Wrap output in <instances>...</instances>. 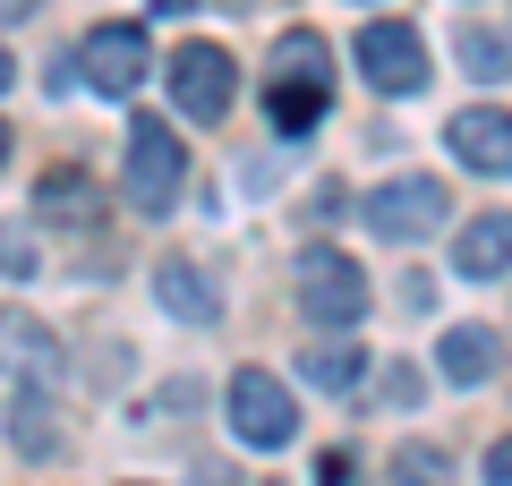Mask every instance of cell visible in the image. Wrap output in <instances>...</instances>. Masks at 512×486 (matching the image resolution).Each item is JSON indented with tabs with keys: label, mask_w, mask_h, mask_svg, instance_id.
Returning <instances> with one entry per match:
<instances>
[{
	"label": "cell",
	"mask_w": 512,
	"mask_h": 486,
	"mask_svg": "<svg viewBox=\"0 0 512 486\" xmlns=\"http://www.w3.org/2000/svg\"><path fill=\"white\" fill-rule=\"evenodd\" d=\"M231 435H239V444H256V452H282L299 435L291 393H282L265 367H239V376H231Z\"/></svg>",
	"instance_id": "277c9868"
},
{
	"label": "cell",
	"mask_w": 512,
	"mask_h": 486,
	"mask_svg": "<svg viewBox=\"0 0 512 486\" xmlns=\"http://www.w3.org/2000/svg\"><path fill=\"white\" fill-rule=\"evenodd\" d=\"M495 367H504V342H495L487 324H461V333H444V376H453V384H487Z\"/></svg>",
	"instance_id": "4fadbf2b"
},
{
	"label": "cell",
	"mask_w": 512,
	"mask_h": 486,
	"mask_svg": "<svg viewBox=\"0 0 512 486\" xmlns=\"http://www.w3.org/2000/svg\"><path fill=\"white\" fill-rule=\"evenodd\" d=\"M0 367L26 376V384H52L60 376V342L43 333L35 316H0Z\"/></svg>",
	"instance_id": "8fae6325"
},
{
	"label": "cell",
	"mask_w": 512,
	"mask_h": 486,
	"mask_svg": "<svg viewBox=\"0 0 512 486\" xmlns=\"http://www.w3.org/2000/svg\"><path fill=\"white\" fill-rule=\"evenodd\" d=\"M444 137H453V154L470 162V171H487V180H512V111H461Z\"/></svg>",
	"instance_id": "9c48e42d"
},
{
	"label": "cell",
	"mask_w": 512,
	"mask_h": 486,
	"mask_svg": "<svg viewBox=\"0 0 512 486\" xmlns=\"http://www.w3.org/2000/svg\"><path fill=\"white\" fill-rule=\"evenodd\" d=\"M43 0H0V26H18V18H35Z\"/></svg>",
	"instance_id": "7402d4cb"
},
{
	"label": "cell",
	"mask_w": 512,
	"mask_h": 486,
	"mask_svg": "<svg viewBox=\"0 0 512 486\" xmlns=\"http://www.w3.org/2000/svg\"><path fill=\"white\" fill-rule=\"evenodd\" d=\"M504 265H512V214L461 222V239H453V273H461V282H495Z\"/></svg>",
	"instance_id": "30bf717a"
},
{
	"label": "cell",
	"mask_w": 512,
	"mask_h": 486,
	"mask_svg": "<svg viewBox=\"0 0 512 486\" xmlns=\"http://www.w3.org/2000/svg\"><path fill=\"white\" fill-rule=\"evenodd\" d=\"M487 486H512V435H504V444L487 452Z\"/></svg>",
	"instance_id": "44dd1931"
},
{
	"label": "cell",
	"mask_w": 512,
	"mask_h": 486,
	"mask_svg": "<svg viewBox=\"0 0 512 486\" xmlns=\"http://www.w3.org/2000/svg\"><path fill=\"white\" fill-rule=\"evenodd\" d=\"M154 9H171V18H180V9H197V0H154Z\"/></svg>",
	"instance_id": "603a6c76"
},
{
	"label": "cell",
	"mask_w": 512,
	"mask_h": 486,
	"mask_svg": "<svg viewBox=\"0 0 512 486\" xmlns=\"http://www.w3.org/2000/svg\"><path fill=\"white\" fill-rule=\"evenodd\" d=\"M0 86H9V52H0Z\"/></svg>",
	"instance_id": "cb8c5ba5"
},
{
	"label": "cell",
	"mask_w": 512,
	"mask_h": 486,
	"mask_svg": "<svg viewBox=\"0 0 512 486\" xmlns=\"http://www.w3.org/2000/svg\"><path fill=\"white\" fill-rule=\"evenodd\" d=\"M154 290H163V307H171V316H188V324H214V316H222V290L205 282V273L188 265V256L154 265Z\"/></svg>",
	"instance_id": "7c38bea8"
},
{
	"label": "cell",
	"mask_w": 512,
	"mask_h": 486,
	"mask_svg": "<svg viewBox=\"0 0 512 486\" xmlns=\"http://www.w3.org/2000/svg\"><path fill=\"white\" fill-rule=\"evenodd\" d=\"M9 435H18V452H52V401H43V384H26L9 401Z\"/></svg>",
	"instance_id": "2e32d148"
},
{
	"label": "cell",
	"mask_w": 512,
	"mask_h": 486,
	"mask_svg": "<svg viewBox=\"0 0 512 486\" xmlns=\"http://www.w3.org/2000/svg\"><path fill=\"white\" fill-rule=\"evenodd\" d=\"M461 69L495 86V77H512V43L495 35V26H461Z\"/></svg>",
	"instance_id": "e0dca14e"
},
{
	"label": "cell",
	"mask_w": 512,
	"mask_h": 486,
	"mask_svg": "<svg viewBox=\"0 0 512 486\" xmlns=\"http://www.w3.org/2000/svg\"><path fill=\"white\" fill-rule=\"evenodd\" d=\"M393 486H453V461L436 444H402L393 452Z\"/></svg>",
	"instance_id": "ac0fdd59"
},
{
	"label": "cell",
	"mask_w": 512,
	"mask_h": 486,
	"mask_svg": "<svg viewBox=\"0 0 512 486\" xmlns=\"http://www.w3.org/2000/svg\"><path fill=\"white\" fill-rule=\"evenodd\" d=\"M299 307H308L325 333H350L367 316V273L350 265L342 248H308L299 256Z\"/></svg>",
	"instance_id": "3957f363"
},
{
	"label": "cell",
	"mask_w": 512,
	"mask_h": 486,
	"mask_svg": "<svg viewBox=\"0 0 512 486\" xmlns=\"http://www.w3.org/2000/svg\"><path fill=\"white\" fill-rule=\"evenodd\" d=\"M231 52H222V43H180V52H171V103L188 111V120H222V111H231Z\"/></svg>",
	"instance_id": "52a82bcc"
},
{
	"label": "cell",
	"mask_w": 512,
	"mask_h": 486,
	"mask_svg": "<svg viewBox=\"0 0 512 486\" xmlns=\"http://www.w3.org/2000/svg\"><path fill=\"white\" fill-rule=\"evenodd\" d=\"M325 94H333V77H325V35H282V52H274V77H265V120H274V137H308L316 120H325Z\"/></svg>",
	"instance_id": "6da1fadb"
},
{
	"label": "cell",
	"mask_w": 512,
	"mask_h": 486,
	"mask_svg": "<svg viewBox=\"0 0 512 486\" xmlns=\"http://www.w3.org/2000/svg\"><path fill=\"white\" fill-rule=\"evenodd\" d=\"M359 77L376 94H419L427 86V43L410 35V26H393V18H376L359 35Z\"/></svg>",
	"instance_id": "ba28073f"
},
{
	"label": "cell",
	"mask_w": 512,
	"mask_h": 486,
	"mask_svg": "<svg viewBox=\"0 0 512 486\" xmlns=\"http://www.w3.org/2000/svg\"><path fill=\"white\" fill-rule=\"evenodd\" d=\"M316 486H350V452H325L316 461Z\"/></svg>",
	"instance_id": "ffe728a7"
},
{
	"label": "cell",
	"mask_w": 512,
	"mask_h": 486,
	"mask_svg": "<svg viewBox=\"0 0 512 486\" xmlns=\"http://www.w3.org/2000/svg\"><path fill=\"white\" fill-rule=\"evenodd\" d=\"M77 69H86V86H94V94L128 103V94L146 86L154 52H146V35H137V26H94V35L77 43Z\"/></svg>",
	"instance_id": "8992f818"
},
{
	"label": "cell",
	"mask_w": 512,
	"mask_h": 486,
	"mask_svg": "<svg viewBox=\"0 0 512 486\" xmlns=\"http://www.w3.org/2000/svg\"><path fill=\"white\" fill-rule=\"evenodd\" d=\"M180 180H188V145L171 137V120H146L128 128V205L137 214H171L180 205Z\"/></svg>",
	"instance_id": "7a4b0ae2"
},
{
	"label": "cell",
	"mask_w": 512,
	"mask_h": 486,
	"mask_svg": "<svg viewBox=\"0 0 512 486\" xmlns=\"http://www.w3.org/2000/svg\"><path fill=\"white\" fill-rule=\"evenodd\" d=\"M419 393H427V376H419L410 359H393V367L376 376V401H384V410H419Z\"/></svg>",
	"instance_id": "d6986e66"
},
{
	"label": "cell",
	"mask_w": 512,
	"mask_h": 486,
	"mask_svg": "<svg viewBox=\"0 0 512 486\" xmlns=\"http://www.w3.org/2000/svg\"><path fill=\"white\" fill-rule=\"evenodd\" d=\"M444 180H384L376 197H367V231L376 239H393V248H410V239H427V231H444Z\"/></svg>",
	"instance_id": "5b68a950"
},
{
	"label": "cell",
	"mask_w": 512,
	"mask_h": 486,
	"mask_svg": "<svg viewBox=\"0 0 512 486\" xmlns=\"http://www.w3.org/2000/svg\"><path fill=\"white\" fill-rule=\"evenodd\" d=\"M0 162H9V128H0Z\"/></svg>",
	"instance_id": "d4e9b609"
},
{
	"label": "cell",
	"mask_w": 512,
	"mask_h": 486,
	"mask_svg": "<svg viewBox=\"0 0 512 486\" xmlns=\"http://www.w3.org/2000/svg\"><path fill=\"white\" fill-rule=\"evenodd\" d=\"M299 367H308V384H325V393H350V384L367 376V350L350 342V333H333V342H308Z\"/></svg>",
	"instance_id": "5bb4252c"
},
{
	"label": "cell",
	"mask_w": 512,
	"mask_h": 486,
	"mask_svg": "<svg viewBox=\"0 0 512 486\" xmlns=\"http://www.w3.org/2000/svg\"><path fill=\"white\" fill-rule=\"evenodd\" d=\"M35 205H43V222H86L94 214V180L86 171H43Z\"/></svg>",
	"instance_id": "9a60e30c"
}]
</instances>
